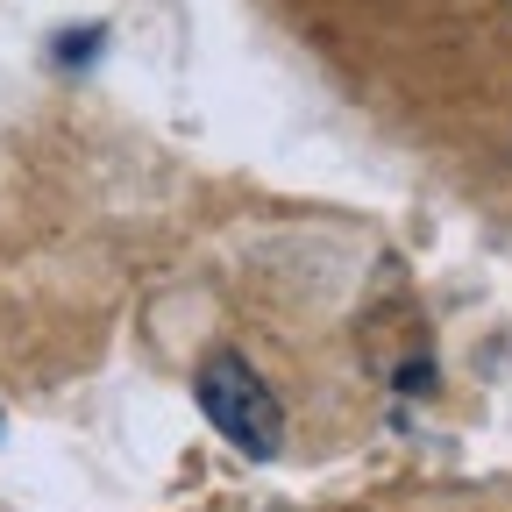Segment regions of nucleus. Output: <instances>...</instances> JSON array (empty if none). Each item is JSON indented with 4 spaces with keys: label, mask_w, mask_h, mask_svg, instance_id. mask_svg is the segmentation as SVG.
Returning a JSON list of instances; mask_svg holds the SVG:
<instances>
[{
    "label": "nucleus",
    "mask_w": 512,
    "mask_h": 512,
    "mask_svg": "<svg viewBox=\"0 0 512 512\" xmlns=\"http://www.w3.org/2000/svg\"><path fill=\"white\" fill-rule=\"evenodd\" d=\"M200 406H207V420L242 448V456H278V441H285V406H278L271 384L256 377L249 356L221 349V356L200 363Z\"/></svg>",
    "instance_id": "1"
}]
</instances>
